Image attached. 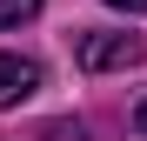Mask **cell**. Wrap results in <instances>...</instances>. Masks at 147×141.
<instances>
[{"label":"cell","mask_w":147,"mask_h":141,"mask_svg":"<svg viewBox=\"0 0 147 141\" xmlns=\"http://www.w3.org/2000/svg\"><path fill=\"white\" fill-rule=\"evenodd\" d=\"M34 14H40V0H0V34L20 27V20H34Z\"/></svg>","instance_id":"cell-3"},{"label":"cell","mask_w":147,"mask_h":141,"mask_svg":"<svg viewBox=\"0 0 147 141\" xmlns=\"http://www.w3.org/2000/svg\"><path fill=\"white\" fill-rule=\"evenodd\" d=\"M107 7H120V14H147V0H107Z\"/></svg>","instance_id":"cell-4"},{"label":"cell","mask_w":147,"mask_h":141,"mask_svg":"<svg viewBox=\"0 0 147 141\" xmlns=\"http://www.w3.org/2000/svg\"><path fill=\"white\" fill-rule=\"evenodd\" d=\"M134 128H140V134H147V101H140V114H134Z\"/></svg>","instance_id":"cell-5"},{"label":"cell","mask_w":147,"mask_h":141,"mask_svg":"<svg viewBox=\"0 0 147 141\" xmlns=\"http://www.w3.org/2000/svg\"><path fill=\"white\" fill-rule=\"evenodd\" d=\"M34 87H40V61H27V54H0V108H20Z\"/></svg>","instance_id":"cell-2"},{"label":"cell","mask_w":147,"mask_h":141,"mask_svg":"<svg viewBox=\"0 0 147 141\" xmlns=\"http://www.w3.org/2000/svg\"><path fill=\"white\" fill-rule=\"evenodd\" d=\"M74 54H80V67L87 74H107V67H134L140 54H147V40L140 34H80V47H74Z\"/></svg>","instance_id":"cell-1"}]
</instances>
